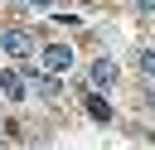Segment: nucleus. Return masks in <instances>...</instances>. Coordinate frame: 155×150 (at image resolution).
Returning <instances> with one entry per match:
<instances>
[{
    "label": "nucleus",
    "instance_id": "20e7f679",
    "mask_svg": "<svg viewBox=\"0 0 155 150\" xmlns=\"http://www.w3.org/2000/svg\"><path fill=\"white\" fill-rule=\"evenodd\" d=\"M24 82H29V77H24V73H15V68H5V73H0V92H5L10 102H19V97H24Z\"/></svg>",
    "mask_w": 155,
    "mask_h": 150
},
{
    "label": "nucleus",
    "instance_id": "423d86ee",
    "mask_svg": "<svg viewBox=\"0 0 155 150\" xmlns=\"http://www.w3.org/2000/svg\"><path fill=\"white\" fill-rule=\"evenodd\" d=\"M136 68H140V77L155 87V48H140V53H136Z\"/></svg>",
    "mask_w": 155,
    "mask_h": 150
},
{
    "label": "nucleus",
    "instance_id": "0eeeda50",
    "mask_svg": "<svg viewBox=\"0 0 155 150\" xmlns=\"http://www.w3.org/2000/svg\"><path fill=\"white\" fill-rule=\"evenodd\" d=\"M150 106H155V87H150Z\"/></svg>",
    "mask_w": 155,
    "mask_h": 150
},
{
    "label": "nucleus",
    "instance_id": "39448f33",
    "mask_svg": "<svg viewBox=\"0 0 155 150\" xmlns=\"http://www.w3.org/2000/svg\"><path fill=\"white\" fill-rule=\"evenodd\" d=\"M82 102H87V111H92L97 121H111V106H107V97H102V92H87Z\"/></svg>",
    "mask_w": 155,
    "mask_h": 150
},
{
    "label": "nucleus",
    "instance_id": "7ed1b4c3",
    "mask_svg": "<svg viewBox=\"0 0 155 150\" xmlns=\"http://www.w3.org/2000/svg\"><path fill=\"white\" fill-rule=\"evenodd\" d=\"M68 63H73V48H68V44H48V48H44V68H48V77L63 73Z\"/></svg>",
    "mask_w": 155,
    "mask_h": 150
},
{
    "label": "nucleus",
    "instance_id": "f03ea898",
    "mask_svg": "<svg viewBox=\"0 0 155 150\" xmlns=\"http://www.w3.org/2000/svg\"><path fill=\"white\" fill-rule=\"evenodd\" d=\"M116 77H121V68H116V58H97V63L87 68V82H92L97 92H111V87H116Z\"/></svg>",
    "mask_w": 155,
    "mask_h": 150
},
{
    "label": "nucleus",
    "instance_id": "f257e3e1",
    "mask_svg": "<svg viewBox=\"0 0 155 150\" xmlns=\"http://www.w3.org/2000/svg\"><path fill=\"white\" fill-rule=\"evenodd\" d=\"M0 44H5V53H10V58H29V53L39 48V39H34L29 29H5V34H0Z\"/></svg>",
    "mask_w": 155,
    "mask_h": 150
}]
</instances>
